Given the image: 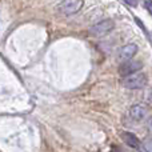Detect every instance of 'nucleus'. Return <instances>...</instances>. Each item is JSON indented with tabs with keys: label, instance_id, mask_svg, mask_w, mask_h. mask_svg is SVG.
Masks as SVG:
<instances>
[{
	"label": "nucleus",
	"instance_id": "nucleus-9",
	"mask_svg": "<svg viewBox=\"0 0 152 152\" xmlns=\"http://www.w3.org/2000/svg\"><path fill=\"white\" fill-rule=\"evenodd\" d=\"M145 100H147L148 104L152 105V88H151V89H148L147 95H145Z\"/></svg>",
	"mask_w": 152,
	"mask_h": 152
},
{
	"label": "nucleus",
	"instance_id": "nucleus-1",
	"mask_svg": "<svg viewBox=\"0 0 152 152\" xmlns=\"http://www.w3.org/2000/svg\"><path fill=\"white\" fill-rule=\"evenodd\" d=\"M121 84L128 89H140L147 84V75L143 72H136L129 76H124Z\"/></svg>",
	"mask_w": 152,
	"mask_h": 152
},
{
	"label": "nucleus",
	"instance_id": "nucleus-7",
	"mask_svg": "<svg viewBox=\"0 0 152 152\" xmlns=\"http://www.w3.org/2000/svg\"><path fill=\"white\" fill-rule=\"evenodd\" d=\"M121 139H123V142L126 143L128 147L135 148V150L140 148V140L137 139V136L135 134H132V132H128V131L121 132Z\"/></svg>",
	"mask_w": 152,
	"mask_h": 152
},
{
	"label": "nucleus",
	"instance_id": "nucleus-11",
	"mask_svg": "<svg viewBox=\"0 0 152 152\" xmlns=\"http://www.w3.org/2000/svg\"><path fill=\"white\" fill-rule=\"evenodd\" d=\"M124 3H127L128 5H131V7H136L137 5V0H123Z\"/></svg>",
	"mask_w": 152,
	"mask_h": 152
},
{
	"label": "nucleus",
	"instance_id": "nucleus-4",
	"mask_svg": "<svg viewBox=\"0 0 152 152\" xmlns=\"http://www.w3.org/2000/svg\"><path fill=\"white\" fill-rule=\"evenodd\" d=\"M143 68V61L140 60H127L119 67V74L121 76H129L132 74L139 72Z\"/></svg>",
	"mask_w": 152,
	"mask_h": 152
},
{
	"label": "nucleus",
	"instance_id": "nucleus-6",
	"mask_svg": "<svg viewBox=\"0 0 152 152\" xmlns=\"http://www.w3.org/2000/svg\"><path fill=\"white\" fill-rule=\"evenodd\" d=\"M147 115V110H145L144 105L142 104H135L129 108V116H131L132 120L135 121H140L145 118Z\"/></svg>",
	"mask_w": 152,
	"mask_h": 152
},
{
	"label": "nucleus",
	"instance_id": "nucleus-8",
	"mask_svg": "<svg viewBox=\"0 0 152 152\" xmlns=\"http://www.w3.org/2000/svg\"><path fill=\"white\" fill-rule=\"evenodd\" d=\"M143 147H144L145 152H152V137L144 140V143H143Z\"/></svg>",
	"mask_w": 152,
	"mask_h": 152
},
{
	"label": "nucleus",
	"instance_id": "nucleus-12",
	"mask_svg": "<svg viewBox=\"0 0 152 152\" xmlns=\"http://www.w3.org/2000/svg\"><path fill=\"white\" fill-rule=\"evenodd\" d=\"M147 129H148V132L152 135V116L147 120Z\"/></svg>",
	"mask_w": 152,
	"mask_h": 152
},
{
	"label": "nucleus",
	"instance_id": "nucleus-2",
	"mask_svg": "<svg viewBox=\"0 0 152 152\" xmlns=\"http://www.w3.org/2000/svg\"><path fill=\"white\" fill-rule=\"evenodd\" d=\"M113 28H115V23H113V20H111V19H104V20L94 24V26L89 28V34H91L94 37L100 39V37L108 35Z\"/></svg>",
	"mask_w": 152,
	"mask_h": 152
},
{
	"label": "nucleus",
	"instance_id": "nucleus-10",
	"mask_svg": "<svg viewBox=\"0 0 152 152\" xmlns=\"http://www.w3.org/2000/svg\"><path fill=\"white\" fill-rule=\"evenodd\" d=\"M144 5H145V10H147L148 12L152 15V0H145Z\"/></svg>",
	"mask_w": 152,
	"mask_h": 152
},
{
	"label": "nucleus",
	"instance_id": "nucleus-3",
	"mask_svg": "<svg viewBox=\"0 0 152 152\" xmlns=\"http://www.w3.org/2000/svg\"><path fill=\"white\" fill-rule=\"evenodd\" d=\"M83 4H84L83 0H61L58 4L56 10H58L61 15L69 16V15L77 13L79 11L83 8Z\"/></svg>",
	"mask_w": 152,
	"mask_h": 152
},
{
	"label": "nucleus",
	"instance_id": "nucleus-5",
	"mask_svg": "<svg viewBox=\"0 0 152 152\" xmlns=\"http://www.w3.org/2000/svg\"><path fill=\"white\" fill-rule=\"evenodd\" d=\"M136 53H137V45L136 44H126L119 50L118 60H120L124 63V61H127V60H131Z\"/></svg>",
	"mask_w": 152,
	"mask_h": 152
}]
</instances>
